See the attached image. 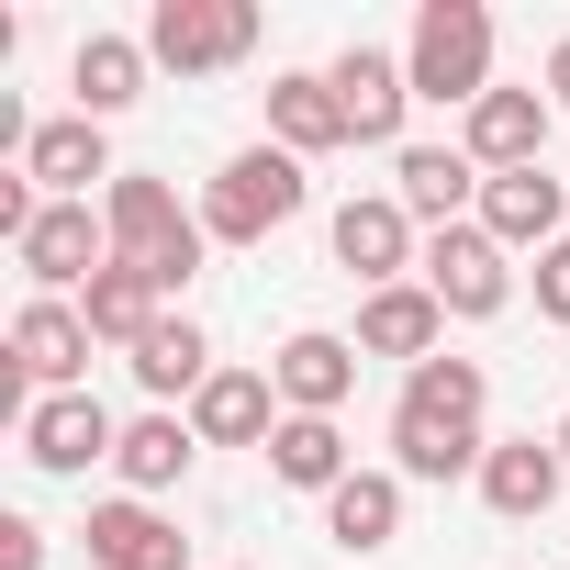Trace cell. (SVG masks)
Here are the masks:
<instances>
[{
	"label": "cell",
	"instance_id": "cell-24",
	"mask_svg": "<svg viewBox=\"0 0 570 570\" xmlns=\"http://www.w3.org/2000/svg\"><path fill=\"white\" fill-rule=\"evenodd\" d=\"M68 90H79V112H90V124H112L124 101H146V46L90 35V46H79V68H68Z\"/></svg>",
	"mask_w": 570,
	"mask_h": 570
},
{
	"label": "cell",
	"instance_id": "cell-2",
	"mask_svg": "<svg viewBox=\"0 0 570 570\" xmlns=\"http://www.w3.org/2000/svg\"><path fill=\"white\" fill-rule=\"evenodd\" d=\"M403 79H414V101L481 112L492 101V12H481V0H425L414 46H403Z\"/></svg>",
	"mask_w": 570,
	"mask_h": 570
},
{
	"label": "cell",
	"instance_id": "cell-5",
	"mask_svg": "<svg viewBox=\"0 0 570 570\" xmlns=\"http://www.w3.org/2000/svg\"><path fill=\"white\" fill-rule=\"evenodd\" d=\"M246 46H257V12H246V0H157V12H146V57L179 68V79H213V68H235Z\"/></svg>",
	"mask_w": 570,
	"mask_h": 570
},
{
	"label": "cell",
	"instance_id": "cell-6",
	"mask_svg": "<svg viewBox=\"0 0 570 570\" xmlns=\"http://www.w3.org/2000/svg\"><path fill=\"white\" fill-rule=\"evenodd\" d=\"M101 246H112V224H101V213H90V202H46V213H35V235H23V246H12V257H23V268H35V292H46V303H57V292H90V279H101V268H112V257H101Z\"/></svg>",
	"mask_w": 570,
	"mask_h": 570
},
{
	"label": "cell",
	"instance_id": "cell-10",
	"mask_svg": "<svg viewBox=\"0 0 570 570\" xmlns=\"http://www.w3.org/2000/svg\"><path fill=\"white\" fill-rule=\"evenodd\" d=\"M124 448V425L90 403V392H46L35 414H23V459L35 470H90V459H112Z\"/></svg>",
	"mask_w": 570,
	"mask_h": 570
},
{
	"label": "cell",
	"instance_id": "cell-4",
	"mask_svg": "<svg viewBox=\"0 0 570 570\" xmlns=\"http://www.w3.org/2000/svg\"><path fill=\"white\" fill-rule=\"evenodd\" d=\"M292 213H303V157L292 146H246L202 190V235H224V246H257V235H279Z\"/></svg>",
	"mask_w": 570,
	"mask_h": 570
},
{
	"label": "cell",
	"instance_id": "cell-27",
	"mask_svg": "<svg viewBox=\"0 0 570 570\" xmlns=\"http://www.w3.org/2000/svg\"><path fill=\"white\" fill-rule=\"evenodd\" d=\"M190 448H202V436H190L179 414H135V425H124V448H112V470H124V481H135V503H146V492H168V481L190 470Z\"/></svg>",
	"mask_w": 570,
	"mask_h": 570
},
{
	"label": "cell",
	"instance_id": "cell-22",
	"mask_svg": "<svg viewBox=\"0 0 570 570\" xmlns=\"http://www.w3.org/2000/svg\"><path fill=\"white\" fill-rule=\"evenodd\" d=\"M157 303H168L157 279L112 257V268L90 279V292H79V325H90V336H112V347H146V325H157Z\"/></svg>",
	"mask_w": 570,
	"mask_h": 570
},
{
	"label": "cell",
	"instance_id": "cell-12",
	"mask_svg": "<svg viewBox=\"0 0 570 570\" xmlns=\"http://www.w3.org/2000/svg\"><path fill=\"white\" fill-rule=\"evenodd\" d=\"M436 336H448V303L425 292V279H392V292L358 303V347H370V358H414V370H425Z\"/></svg>",
	"mask_w": 570,
	"mask_h": 570
},
{
	"label": "cell",
	"instance_id": "cell-18",
	"mask_svg": "<svg viewBox=\"0 0 570 570\" xmlns=\"http://www.w3.org/2000/svg\"><path fill=\"white\" fill-rule=\"evenodd\" d=\"M268 403H279V381H268V370H213V381H202V403H190V436H202V448H257V436H279V425H268Z\"/></svg>",
	"mask_w": 570,
	"mask_h": 570
},
{
	"label": "cell",
	"instance_id": "cell-19",
	"mask_svg": "<svg viewBox=\"0 0 570 570\" xmlns=\"http://www.w3.org/2000/svg\"><path fill=\"white\" fill-rule=\"evenodd\" d=\"M268 381H279L292 414H336V403L358 392V347H347V336H292V347L268 358Z\"/></svg>",
	"mask_w": 570,
	"mask_h": 570
},
{
	"label": "cell",
	"instance_id": "cell-14",
	"mask_svg": "<svg viewBox=\"0 0 570 570\" xmlns=\"http://www.w3.org/2000/svg\"><path fill=\"white\" fill-rule=\"evenodd\" d=\"M403 257H414V213H403V202H347V213H336V268H347V279L392 292Z\"/></svg>",
	"mask_w": 570,
	"mask_h": 570
},
{
	"label": "cell",
	"instance_id": "cell-16",
	"mask_svg": "<svg viewBox=\"0 0 570 570\" xmlns=\"http://www.w3.org/2000/svg\"><path fill=\"white\" fill-rule=\"evenodd\" d=\"M23 179H46L57 202H90V179H124V168H112L101 124H90V112H68V124H35V146H23Z\"/></svg>",
	"mask_w": 570,
	"mask_h": 570
},
{
	"label": "cell",
	"instance_id": "cell-3",
	"mask_svg": "<svg viewBox=\"0 0 570 570\" xmlns=\"http://www.w3.org/2000/svg\"><path fill=\"white\" fill-rule=\"evenodd\" d=\"M101 224H112V257H124V268H146L157 292H179V279L202 268V224L179 213V190H168V179H135V168H124V179L101 190Z\"/></svg>",
	"mask_w": 570,
	"mask_h": 570
},
{
	"label": "cell",
	"instance_id": "cell-28",
	"mask_svg": "<svg viewBox=\"0 0 570 570\" xmlns=\"http://www.w3.org/2000/svg\"><path fill=\"white\" fill-rule=\"evenodd\" d=\"M0 570H46V525L35 514H0Z\"/></svg>",
	"mask_w": 570,
	"mask_h": 570
},
{
	"label": "cell",
	"instance_id": "cell-25",
	"mask_svg": "<svg viewBox=\"0 0 570 570\" xmlns=\"http://www.w3.org/2000/svg\"><path fill=\"white\" fill-rule=\"evenodd\" d=\"M268 135L292 157H325V146H347V112H336L325 79H268Z\"/></svg>",
	"mask_w": 570,
	"mask_h": 570
},
{
	"label": "cell",
	"instance_id": "cell-9",
	"mask_svg": "<svg viewBox=\"0 0 570 570\" xmlns=\"http://www.w3.org/2000/svg\"><path fill=\"white\" fill-rule=\"evenodd\" d=\"M425 292H436L448 314H470V325H481V314H503V303H514V279H503V246H492L481 224H448V235L425 246Z\"/></svg>",
	"mask_w": 570,
	"mask_h": 570
},
{
	"label": "cell",
	"instance_id": "cell-13",
	"mask_svg": "<svg viewBox=\"0 0 570 570\" xmlns=\"http://www.w3.org/2000/svg\"><path fill=\"white\" fill-rule=\"evenodd\" d=\"M392 202L414 213V224H459V202H481V168H470V146H403L392 157Z\"/></svg>",
	"mask_w": 570,
	"mask_h": 570
},
{
	"label": "cell",
	"instance_id": "cell-29",
	"mask_svg": "<svg viewBox=\"0 0 570 570\" xmlns=\"http://www.w3.org/2000/svg\"><path fill=\"white\" fill-rule=\"evenodd\" d=\"M537 314H559V325H570V235L537 257Z\"/></svg>",
	"mask_w": 570,
	"mask_h": 570
},
{
	"label": "cell",
	"instance_id": "cell-20",
	"mask_svg": "<svg viewBox=\"0 0 570 570\" xmlns=\"http://www.w3.org/2000/svg\"><path fill=\"white\" fill-rule=\"evenodd\" d=\"M559 481H570V459H559V448H537V436H503V448L481 459V503H492V514H514V525H525V514H548V503H559Z\"/></svg>",
	"mask_w": 570,
	"mask_h": 570
},
{
	"label": "cell",
	"instance_id": "cell-31",
	"mask_svg": "<svg viewBox=\"0 0 570 570\" xmlns=\"http://www.w3.org/2000/svg\"><path fill=\"white\" fill-rule=\"evenodd\" d=\"M548 448H559V459H570V425H559V436H548Z\"/></svg>",
	"mask_w": 570,
	"mask_h": 570
},
{
	"label": "cell",
	"instance_id": "cell-1",
	"mask_svg": "<svg viewBox=\"0 0 570 570\" xmlns=\"http://www.w3.org/2000/svg\"><path fill=\"white\" fill-rule=\"evenodd\" d=\"M481 403H492L481 358H425V370H403L392 470H403V481H459V470H481V459H492V448H481Z\"/></svg>",
	"mask_w": 570,
	"mask_h": 570
},
{
	"label": "cell",
	"instance_id": "cell-26",
	"mask_svg": "<svg viewBox=\"0 0 570 570\" xmlns=\"http://www.w3.org/2000/svg\"><path fill=\"white\" fill-rule=\"evenodd\" d=\"M202 358H213V347H202V325H190V314H157V325H146V347H135V381H146L157 403H168V392H190V403H202V381H213Z\"/></svg>",
	"mask_w": 570,
	"mask_h": 570
},
{
	"label": "cell",
	"instance_id": "cell-21",
	"mask_svg": "<svg viewBox=\"0 0 570 570\" xmlns=\"http://www.w3.org/2000/svg\"><path fill=\"white\" fill-rule=\"evenodd\" d=\"M325 537L358 548V559L392 548V537H403V470H347V481L325 492Z\"/></svg>",
	"mask_w": 570,
	"mask_h": 570
},
{
	"label": "cell",
	"instance_id": "cell-23",
	"mask_svg": "<svg viewBox=\"0 0 570 570\" xmlns=\"http://www.w3.org/2000/svg\"><path fill=\"white\" fill-rule=\"evenodd\" d=\"M268 470L292 481V492H336V481H347V436H336V414H279Z\"/></svg>",
	"mask_w": 570,
	"mask_h": 570
},
{
	"label": "cell",
	"instance_id": "cell-15",
	"mask_svg": "<svg viewBox=\"0 0 570 570\" xmlns=\"http://www.w3.org/2000/svg\"><path fill=\"white\" fill-rule=\"evenodd\" d=\"M548 157V90H492L481 112H470V168H537Z\"/></svg>",
	"mask_w": 570,
	"mask_h": 570
},
{
	"label": "cell",
	"instance_id": "cell-11",
	"mask_svg": "<svg viewBox=\"0 0 570 570\" xmlns=\"http://www.w3.org/2000/svg\"><path fill=\"white\" fill-rule=\"evenodd\" d=\"M79 537H90L101 570H190V537H179L157 503H135V492H124V503H90Z\"/></svg>",
	"mask_w": 570,
	"mask_h": 570
},
{
	"label": "cell",
	"instance_id": "cell-30",
	"mask_svg": "<svg viewBox=\"0 0 570 570\" xmlns=\"http://www.w3.org/2000/svg\"><path fill=\"white\" fill-rule=\"evenodd\" d=\"M548 101H570V35L548 46Z\"/></svg>",
	"mask_w": 570,
	"mask_h": 570
},
{
	"label": "cell",
	"instance_id": "cell-17",
	"mask_svg": "<svg viewBox=\"0 0 570 570\" xmlns=\"http://www.w3.org/2000/svg\"><path fill=\"white\" fill-rule=\"evenodd\" d=\"M481 235L492 246H559V179L548 168H503V179H481Z\"/></svg>",
	"mask_w": 570,
	"mask_h": 570
},
{
	"label": "cell",
	"instance_id": "cell-7",
	"mask_svg": "<svg viewBox=\"0 0 570 570\" xmlns=\"http://www.w3.org/2000/svg\"><path fill=\"white\" fill-rule=\"evenodd\" d=\"M79 370H90V325L68 314V303H23L12 314V392H79ZM23 403V414H35Z\"/></svg>",
	"mask_w": 570,
	"mask_h": 570
},
{
	"label": "cell",
	"instance_id": "cell-8",
	"mask_svg": "<svg viewBox=\"0 0 570 570\" xmlns=\"http://www.w3.org/2000/svg\"><path fill=\"white\" fill-rule=\"evenodd\" d=\"M325 90H336V112H347V146H392V135H403V101H414L403 57H381V46H347V57L325 68Z\"/></svg>",
	"mask_w": 570,
	"mask_h": 570
}]
</instances>
